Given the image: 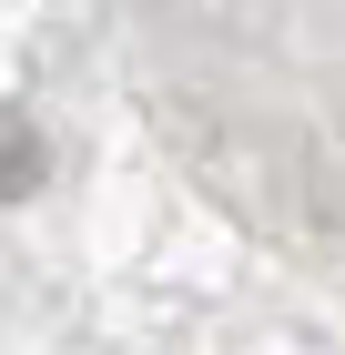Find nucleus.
I'll return each mask as SVG.
<instances>
[{
  "mask_svg": "<svg viewBox=\"0 0 345 355\" xmlns=\"http://www.w3.org/2000/svg\"><path fill=\"white\" fill-rule=\"evenodd\" d=\"M31 173H41V132L0 102V193H31Z\"/></svg>",
  "mask_w": 345,
  "mask_h": 355,
  "instance_id": "f257e3e1",
  "label": "nucleus"
}]
</instances>
